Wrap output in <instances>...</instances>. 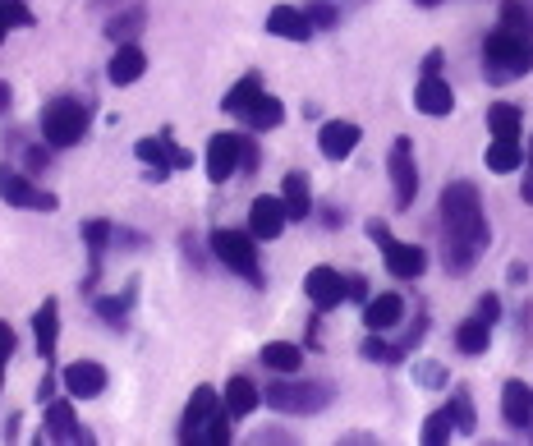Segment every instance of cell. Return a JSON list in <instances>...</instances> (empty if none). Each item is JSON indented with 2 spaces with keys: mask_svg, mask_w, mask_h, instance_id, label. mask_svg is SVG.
<instances>
[{
  "mask_svg": "<svg viewBox=\"0 0 533 446\" xmlns=\"http://www.w3.org/2000/svg\"><path fill=\"white\" fill-rule=\"evenodd\" d=\"M442 230H446V244H469V249H488L492 230L488 217H483V198L469 180H451L442 189Z\"/></svg>",
  "mask_w": 533,
  "mask_h": 446,
  "instance_id": "cell-1",
  "label": "cell"
},
{
  "mask_svg": "<svg viewBox=\"0 0 533 446\" xmlns=\"http://www.w3.org/2000/svg\"><path fill=\"white\" fill-rule=\"evenodd\" d=\"M533 69V33H515L506 23H497L483 37V74L488 83H515Z\"/></svg>",
  "mask_w": 533,
  "mask_h": 446,
  "instance_id": "cell-2",
  "label": "cell"
},
{
  "mask_svg": "<svg viewBox=\"0 0 533 446\" xmlns=\"http://www.w3.org/2000/svg\"><path fill=\"white\" fill-rule=\"evenodd\" d=\"M88 129V106L74 102V97H56V102L42 106V138L51 148H74Z\"/></svg>",
  "mask_w": 533,
  "mask_h": 446,
  "instance_id": "cell-3",
  "label": "cell"
},
{
  "mask_svg": "<svg viewBox=\"0 0 533 446\" xmlns=\"http://www.w3.org/2000/svg\"><path fill=\"white\" fill-rule=\"evenodd\" d=\"M212 258L221 267H230L235 276H244L249 286H262L267 276L258 267V249H253V235H239V230H212Z\"/></svg>",
  "mask_w": 533,
  "mask_h": 446,
  "instance_id": "cell-4",
  "label": "cell"
},
{
  "mask_svg": "<svg viewBox=\"0 0 533 446\" xmlns=\"http://www.w3.org/2000/svg\"><path fill=\"white\" fill-rule=\"evenodd\" d=\"M262 401L281 414H322L331 405L327 382H272L262 391Z\"/></svg>",
  "mask_w": 533,
  "mask_h": 446,
  "instance_id": "cell-5",
  "label": "cell"
},
{
  "mask_svg": "<svg viewBox=\"0 0 533 446\" xmlns=\"http://www.w3.org/2000/svg\"><path fill=\"white\" fill-rule=\"evenodd\" d=\"M386 175H391V189H396V207H414L419 198V166H414V143L396 138L391 143V157H386Z\"/></svg>",
  "mask_w": 533,
  "mask_h": 446,
  "instance_id": "cell-6",
  "label": "cell"
},
{
  "mask_svg": "<svg viewBox=\"0 0 533 446\" xmlns=\"http://www.w3.org/2000/svg\"><path fill=\"white\" fill-rule=\"evenodd\" d=\"M0 198L10 207H23V212H56L60 198L51 189H37L28 175L10 171V166H0Z\"/></svg>",
  "mask_w": 533,
  "mask_h": 446,
  "instance_id": "cell-7",
  "label": "cell"
},
{
  "mask_svg": "<svg viewBox=\"0 0 533 446\" xmlns=\"http://www.w3.org/2000/svg\"><path fill=\"white\" fill-rule=\"evenodd\" d=\"M244 143L249 138L239 134H212V143H207V180L226 184L235 171H244Z\"/></svg>",
  "mask_w": 533,
  "mask_h": 446,
  "instance_id": "cell-8",
  "label": "cell"
},
{
  "mask_svg": "<svg viewBox=\"0 0 533 446\" xmlns=\"http://www.w3.org/2000/svg\"><path fill=\"white\" fill-rule=\"evenodd\" d=\"M221 410V396L212 387H193L189 405H184V419H180V442H203L207 446V424L212 414Z\"/></svg>",
  "mask_w": 533,
  "mask_h": 446,
  "instance_id": "cell-9",
  "label": "cell"
},
{
  "mask_svg": "<svg viewBox=\"0 0 533 446\" xmlns=\"http://www.w3.org/2000/svg\"><path fill=\"white\" fill-rule=\"evenodd\" d=\"M304 295L308 304L318 313H331L345 304V276L336 272V267H313V272L304 276Z\"/></svg>",
  "mask_w": 533,
  "mask_h": 446,
  "instance_id": "cell-10",
  "label": "cell"
},
{
  "mask_svg": "<svg viewBox=\"0 0 533 446\" xmlns=\"http://www.w3.org/2000/svg\"><path fill=\"white\" fill-rule=\"evenodd\" d=\"M285 226H290V212H285L281 198H272V194L253 198V207H249V235L253 240H281Z\"/></svg>",
  "mask_w": 533,
  "mask_h": 446,
  "instance_id": "cell-11",
  "label": "cell"
},
{
  "mask_svg": "<svg viewBox=\"0 0 533 446\" xmlns=\"http://www.w3.org/2000/svg\"><path fill=\"white\" fill-rule=\"evenodd\" d=\"M42 442H92V437H88V428L79 424V414H74L69 401H46Z\"/></svg>",
  "mask_w": 533,
  "mask_h": 446,
  "instance_id": "cell-12",
  "label": "cell"
},
{
  "mask_svg": "<svg viewBox=\"0 0 533 446\" xmlns=\"http://www.w3.org/2000/svg\"><path fill=\"white\" fill-rule=\"evenodd\" d=\"M373 244H382V253H386V272L400 276V281H409V276H423V267H428V253H423L419 244L391 240V230H386L382 240H373Z\"/></svg>",
  "mask_w": 533,
  "mask_h": 446,
  "instance_id": "cell-13",
  "label": "cell"
},
{
  "mask_svg": "<svg viewBox=\"0 0 533 446\" xmlns=\"http://www.w3.org/2000/svg\"><path fill=\"white\" fill-rule=\"evenodd\" d=\"M148 74V51L138 42H120L115 46V56H111V65H106V79L115 83V88H129V83H138Z\"/></svg>",
  "mask_w": 533,
  "mask_h": 446,
  "instance_id": "cell-14",
  "label": "cell"
},
{
  "mask_svg": "<svg viewBox=\"0 0 533 446\" xmlns=\"http://www.w3.org/2000/svg\"><path fill=\"white\" fill-rule=\"evenodd\" d=\"M60 382H65L69 396L92 401V396H102V391H106V368L97 364V359H74V364L60 373Z\"/></svg>",
  "mask_w": 533,
  "mask_h": 446,
  "instance_id": "cell-15",
  "label": "cell"
},
{
  "mask_svg": "<svg viewBox=\"0 0 533 446\" xmlns=\"http://www.w3.org/2000/svg\"><path fill=\"white\" fill-rule=\"evenodd\" d=\"M414 106H419L423 115H432V120L451 115V111H455V92H451V83H446L442 74H423L419 88H414Z\"/></svg>",
  "mask_w": 533,
  "mask_h": 446,
  "instance_id": "cell-16",
  "label": "cell"
},
{
  "mask_svg": "<svg viewBox=\"0 0 533 446\" xmlns=\"http://www.w3.org/2000/svg\"><path fill=\"white\" fill-rule=\"evenodd\" d=\"M359 125H350V120H327V125L318 129V148L327 161H345L354 148H359Z\"/></svg>",
  "mask_w": 533,
  "mask_h": 446,
  "instance_id": "cell-17",
  "label": "cell"
},
{
  "mask_svg": "<svg viewBox=\"0 0 533 446\" xmlns=\"http://www.w3.org/2000/svg\"><path fill=\"white\" fill-rule=\"evenodd\" d=\"M501 414H506V424L529 433V419H533V387H524L520 378H511L501 387Z\"/></svg>",
  "mask_w": 533,
  "mask_h": 446,
  "instance_id": "cell-18",
  "label": "cell"
},
{
  "mask_svg": "<svg viewBox=\"0 0 533 446\" xmlns=\"http://www.w3.org/2000/svg\"><path fill=\"white\" fill-rule=\"evenodd\" d=\"M400 318H405V299H400L396 290H382V295H373L368 304H363V322H368V332H391Z\"/></svg>",
  "mask_w": 533,
  "mask_h": 446,
  "instance_id": "cell-19",
  "label": "cell"
},
{
  "mask_svg": "<svg viewBox=\"0 0 533 446\" xmlns=\"http://www.w3.org/2000/svg\"><path fill=\"white\" fill-rule=\"evenodd\" d=\"M267 33L285 37V42H308V37H313V23H308V14L295 10V5H276V10L267 14Z\"/></svg>",
  "mask_w": 533,
  "mask_h": 446,
  "instance_id": "cell-20",
  "label": "cell"
},
{
  "mask_svg": "<svg viewBox=\"0 0 533 446\" xmlns=\"http://www.w3.org/2000/svg\"><path fill=\"white\" fill-rule=\"evenodd\" d=\"M221 405H226L230 419H249V414L262 405L258 382H253V378H230L226 391H221Z\"/></svg>",
  "mask_w": 533,
  "mask_h": 446,
  "instance_id": "cell-21",
  "label": "cell"
},
{
  "mask_svg": "<svg viewBox=\"0 0 533 446\" xmlns=\"http://www.w3.org/2000/svg\"><path fill=\"white\" fill-rule=\"evenodd\" d=\"M33 336H37V355L42 359L56 355V341H60V304L56 299H46L42 309L33 313Z\"/></svg>",
  "mask_w": 533,
  "mask_h": 446,
  "instance_id": "cell-22",
  "label": "cell"
},
{
  "mask_svg": "<svg viewBox=\"0 0 533 446\" xmlns=\"http://www.w3.org/2000/svg\"><path fill=\"white\" fill-rule=\"evenodd\" d=\"M308 175L304 171H290L285 175V189H281V203L285 212H290V221H308V212H313V189H308Z\"/></svg>",
  "mask_w": 533,
  "mask_h": 446,
  "instance_id": "cell-23",
  "label": "cell"
},
{
  "mask_svg": "<svg viewBox=\"0 0 533 446\" xmlns=\"http://www.w3.org/2000/svg\"><path fill=\"white\" fill-rule=\"evenodd\" d=\"M492 345V322L488 318H465L460 322V327H455V350H460V355H483V350H488Z\"/></svg>",
  "mask_w": 533,
  "mask_h": 446,
  "instance_id": "cell-24",
  "label": "cell"
},
{
  "mask_svg": "<svg viewBox=\"0 0 533 446\" xmlns=\"http://www.w3.org/2000/svg\"><path fill=\"white\" fill-rule=\"evenodd\" d=\"M239 120H244V125H253V129H281L285 125V106H281V97H272V92L262 88L258 102L239 115Z\"/></svg>",
  "mask_w": 533,
  "mask_h": 446,
  "instance_id": "cell-25",
  "label": "cell"
},
{
  "mask_svg": "<svg viewBox=\"0 0 533 446\" xmlns=\"http://www.w3.org/2000/svg\"><path fill=\"white\" fill-rule=\"evenodd\" d=\"M262 364L285 373V378H295L299 368H304V350H299L295 341H267L262 345Z\"/></svg>",
  "mask_w": 533,
  "mask_h": 446,
  "instance_id": "cell-26",
  "label": "cell"
},
{
  "mask_svg": "<svg viewBox=\"0 0 533 446\" xmlns=\"http://www.w3.org/2000/svg\"><path fill=\"white\" fill-rule=\"evenodd\" d=\"M166 143H171V134H161V138H138V161H143V166H152V180H166V175L175 171L171 166V152H166Z\"/></svg>",
  "mask_w": 533,
  "mask_h": 446,
  "instance_id": "cell-27",
  "label": "cell"
},
{
  "mask_svg": "<svg viewBox=\"0 0 533 446\" xmlns=\"http://www.w3.org/2000/svg\"><path fill=\"white\" fill-rule=\"evenodd\" d=\"M111 235H115V226H111L106 217L83 221V244H88V253H92V276H88V286L97 281V272H102V253H106V244H111Z\"/></svg>",
  "mask_w": 533,
  "mask_h": 446,
  "instance_id": "cell-28",
  "label": "cell"
},
{
  "mask_svg": "<svg viewBox=\"0 0 533 446\" xmlns=\"http://www.w3.org/2000/svg\"><path fill=\"white\" fill-rule=\"evenodd\" d=\"M483 161H488V171L497 175H511L524 166V148H520V138H497L488 152H483Z\"/></svg>",
  "mask_w": 533,
  "mask_h": 446,
  "instance_id": "cell-29",
  "label": "cell"
},
{
  "mask_svg": "<svg viewBox=\"0 0 533 446\" xmlns=\"http://www.w3.org/2000/svg\"><path fill=\"white\" fill-rule=\"evenodd\" d=\"M258 92H262V74H244V79H239L235 88L221 97V111H226V115H244L253 102H258Z\"/></svg>",
  "mask_w": 533,
  "mask_h": 446,
  "instance_id": "cell-30",
  "label": "cell"
},
{
  "mask_svg": "<svg viewBox=\"0 0 533 446\" xmlns=\"http://www.w3.org/2000/svg\"><path fill=\"white\" fill-rule=\"evenodd\" d=\"M143 23H148V10H143V5H134V10L115 14V19L106 23V37H111L115 46H120V42H134V37L143 33Z\"/></svg>",
  "mask_w": 533,
  "mask_h": 446,
  "instance_id": "cell-31",
  "label": "cell"
},
{
  "mask_svg": "<svg viewBox=\"0 0 533 446\" xmlns=\"http://www.w3.org/2000/svg\"><path fill=\"white\" fill-rule=\"evenodd\" d=\"M488 129H492V138H520V106H511V102L488 106Z\"/></svg>",
  "mask_w": 533,
  "mask_h": 446,
  "instance_id": "cell-32",
  "label": "cell"
},
{
  "mask_svg": "<svg viewBox=\"0 0 533 446\" xmlns=\"http://www.w3.org/2000/svg\"><path fill=\"white\" fill-rule=\"evenodd\" d=\"M451 424H455V433H474L478 428V419H474V396H469V387H455L451 391Z\"/></svg>",
  "mask_w": 533,
  "mask_h": 446,
  "instance_id": "cell-33",
  "label": "cell"
},
{
  "mask_svg": "<svg viewBox=\"0 0 533 446\" xmlns=\"http://www.w3.org/2000/svg\"><path fill=\"white\" fill-rule=\"evenodd\" d=\"M363 359H373V364H400L405 359V345H386L382 336H368V341L359 345Z\"/></svg>",
  "mask_w": 533,
  "mask_h": 446,
  "instance_id": "cell-34",
  "label": "cell"
},
{
  "mask_svg": "<svg viewBox=\"0 0 533 446\" xmlns=\"http://www.w3.org/2000/svg\"><path fill=\"white\" fill-rule=\"evenodd\" d=\"M451 433H455V424H451V410H437V414H428V419H423V433H419V442L437 446V442H451Z\"/></svg>",
  "mask_w": 533,
  "mask_h": 446,
  "instance_id": "cell-35",
  "label": "cell"
},
{
  "mask_svg": "<svg viewBox=\"0 0 533 446\" xmlns=\"http://www.w3.org/2000/svg\"><path fill=\"white\" fill-rule=\"evenodd\" d=\"M28 23H33V14L23 0H0V42L10 37V28H28Z\"/></svg>",
  "mask_w": 533,
  "mask_h": 446,
  "instance_id": "cell-36",
  "label": "cell"
},
{
  "mask_svg": "<svg viewBox=\"0 0 533 446\" xmlns=\"http://www.w3.org/2000/svg\"><path fill=\"white\" fill-rule=\"evenodd\" d=\"M501 23L515 28V33H533V10L524 0H501Z\"/></svg>",
  "mask_w": 533,
  "mask_h": 446,
  "instance_id": "cell-37",
  "label": "cell"
},
{
  "mask_svg": "<svg viewBox=\"0 0 533 446\" xmlns=\"http://www.w3.org/2000/svg\"><path fill=\"white\" fill-rule=\"evenodd\" d=\"M129 304H134V286H129L125 299H97V313H102V322H111L115 332L129 322Z\"/></svg>",
  "mask_w": 533,
  "mask_h": 446,
  "instance_id": "cell-38",
  "label": "cell"
},
{
  "mask_svg": "<svg viewBox=\"0 0 533 446\" xmlns=\"http://www.w3.org/2000/svg\"><path fill=\"white\" fill-rule=\"evenodd\" d=\"M409 373H414V382H419V387H428V391H442L446 387V368L432 364V359H419Z\"/></svg>",
  "mask_w": 533,
  "mask_h": 446,
  "instance_id": "cell-39",
  "label": "cell"
},
{
  "mask_svg": "<svg viewBox=\"0 0 533 446\" xmlns=\"http://www.w3.org/2000/svg\"><path fill=\"white\" fill-rule=\"evenodd\" d=\"M230 424H235V419H230L226 405H221V410L212 414V424H207V446H226L230 442Z\"/></svg>",
  "mask_w": 533,
  "mask_h": 446,
  "instance_id": "cell-40",
  "label": "cell"
},
{
  "mask_svg": "<svg viewBox=\"0 0 533 446\" xmlns=\"http://www.w3.org/2000/svg\"><path fill=\"white\" fill-rule=\"evenodd\" d=\"M304 14L313 28H331V23H336V5H331V0H308Z\"/></svg>",
  "mask_w": 533,
  "mask_h": 446,
  "instance_id": "cell-41",
  "label": "cell"
},
{
  "mask_svg": "<svg viewBox=\"0 0 533 446\" xmlns=\"http://www.w3.org/2000/svg\"><path fill=\"white\" fill-rule=\"evenodd\" d=\"M14 355V332H10V322H0V387H5V364H10Z\"/></svg>",
  "mask_w": 533,
  "mask_h": 446,
  "instance_id": "cell-42",
  "label": "cell"
},
{
  "mask_svg": "<svg viewBox=\"0 0 533 446\" xmlns=\"http://www.w3.org/2000/svg\"><path fill=\"white\" fill-rule=\"evenodd\" d=\"M478 318H488L492 327H497V318H501V299H497V295H483V299H478Z\"/></svg>",
  "mask_w": 533,
  "mask_h": 446,
  "instance_id": "cell-43",
  "label": "cell"
},
{
  "mask_svg": "<svg viewBox=\"0 0 533 446\" xmlns=\"http://www.w3.org/2000/svg\"><path fill=\"white\" fill-rule=\"evenodd\" d=\"M345 299H368V286H363L359 276H350V281H345Z\"/></svg>",
  "mask_w": 533,
  "mask_h": 446,
  "instance_id": "cell-44",
  "label": "cell"
},
{
  "mask_svg": "<svg viewBox=\"0 0 533 446\" xmlns=\"http://www.w3.org/2000/svg\"><path fill=\"white\" fill-rule=\"evenodd\" d=\"M423 74H442V51H428V56H423Z\"/></svg>",
  "mask_w": 533,
  "mask_h": 446,
  "instance_id": "cell-45",
  "label": "cell"
},
{
  "mask_svg": "<svg viewBox=\"0 0 533 446\" xmlns=\"http://www.w3.org/2000/svg\"><path fill=\"white\" fill-rule=\"evenodd\" d=\"M51 391H56V378H51V373H46V378H42V387H37V401H51Z\"/></svg>",
  "mask_w": 533,
  "mask_h": 446,
  "instance_id": "cell-46",
  "label": "cell"
},
{
  "mask_svg": "<svg viewBox=\"0 0 533 446\" xmlns=\"http://www.w3.org/2000/svg\"><path fill=\"white\" fill-rule=\"evenodd\" d=\"M520 194H524V203L533 207V166H529V171H524V184H520Z\"/></svg>",
  "mask_w": 533,
  "mask_h": 446,
  "instance_id": "cell-47",
  "label": "cell"
},
{
  "mask_svg": "<svg viewBox=\"0 0 533 446\" xmlns=\"http://www.w3.org/2000/svg\"><path fill=\"white\" fill-rule=\"evenodd\" d=\"M10 102H14V92H10V83H5V79H0V115H5V111H10Z\"/></svg>",
  "mask_w": 533,
  "mask_h": 446,
  "instance_id": "cell-48",
  "label": "cell"
},
{
  "mask_svg": "<svg viewBox=\"0 0 533 446\" xmlns=\"http://www.w3.org/2000/svg\"><path fill=\"white\" fill-rule=\"evenodd\" d=\"M28 166H33V171H42V166H46V152L33 148V152H28Z\"/></svg>",
  "mask_w": 533,
  "mask_h": 446,
  "instance_id": "cell-49",
  "label": "cell"
},
{
  "mask_svg": "<svg viewBox=\"0 0 533 446\" xmlns=\"http://www.w3.org/2000/svg\"><path fill=\"white\" fill-rule=\"evenodd\" d=\"M414 5H419V10H437V5H442V0H414Z\"/></svg>",
  "mask_w": 533,
  "mask_h": 446,
  "instance_id": "cell-50",
  "label": "cell"
},
{
  "mask_svg": "<svg viewBox=\"0 0 533 446\" xmlns=\"http://www.w3.org/2000/svg\"><path fill=\"white\" fill-rule=\"evenodd\" d=\"M524 161H529V166H533V134H529V148H524Z\"/></svg>",
  "mask_w": 533,
  "mask_h": 446,
  "instance_id": "cell-51",
  "label": "cell"
},
{
  "mask_svg": "<svg viewBox=\"0 0 533 446\" xmlns=\"http://www.w3.org/2000/svg\"><path fill=\"white\" fill-rule=\"evenodd\" d=\"M529 437H533V419H529Z\"/></svg>",
  "mask_w": 533,
  "mask_h": 446,
  "instance_id": "cell-52",
  "label": "cell"
}]
</instances>
